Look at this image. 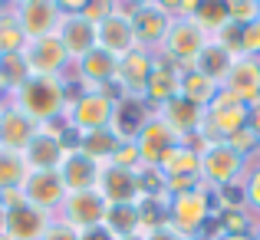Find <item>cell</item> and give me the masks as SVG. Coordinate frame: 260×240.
<instances>
[{
  "mask_svg": "<svg viewBox=\"0 0 260 240\" xmlns=\"http://www.w3.org/2000/svg\"><path fill=\"white\" fill-rule=\"evenodd\" d=\"M10 102L37 125H46L66 112V82L59 76H30L17 92H10Z\"/></svg>",
  "mask_w": 260,
  "mask_h": 240,
  "instance_id": "cell-1",
  "label": "cell"
},
{
  "mask_svg": "<svg viewBox=\"0 0 260 240\" xmlns=\"http://www.w3.org/2000/svg\"><path fill=\"white\" fill-rule=\"evenodd\" d=\"M214 221V191L208 184L188 191V194L168 197V227L178 230L184 240L201 237V230Z\"/></svg>",
  "mask_w": 260,
  "mask_h": 240,
  "instance_id": "cell-2",
  "label": "cell"
},
{
  "mask_svg": "<svg viewBox=\"0 0 260 240\" xmlns=\"http://www.w3.org/2000/svg\"><path fill=\"white\" fill-rule=\"evenodd\" d=\"M247 115H250V109L244 106L237 95H231L228 89H221V92L214 95V102L204 109V122H201L198 139L228 142L231 135H237L241 128H247Z\"/></svg>",
  "mask_w": 260,
  "mask_h": 240,
  "instance_id": "cell-3",
  "label": "cell"
},
{
  "mask_svg": "<svg viewBox=\"0 0 260 240\" xmlns=\"http://www.w3.org/2000/svg\"><path fill=\"white\" fill-rule=\"evenodd\" d=\"M198 155H201V181L211 191L241 181V175L247 171V158L234 152L228 142H204Z\"/></svg>",
  "mask_w": 260,
  "mask_h": 240,
  "instance_id": "cell-4",
  "label": "cell"
},
{
  "mask_svg": "<svg viewBox=\"0 0 260 240\" xmlns=\"http://www.w3.org/2000/svg\"><path fill=\"white\" fill-rule=\"evenodd\" d=\"M208 40L211 37L191 17H172L168 33H165V40H161V50H165V56H161V59L175 63L178 70H188V66L198 59V53L208 46Z\"/></svg>",
  "mask_w": 260,
  "mask_h": 240,
  "instance_id": "cell-5",
  "label": "cell"
},
{
  "mask_svg": "<svg viewBox=\"0 0 260 240\" xmlns=\"http://www.w3.org/2000/svg\"><path fill=\"white\" fill-rule=\"evenodd\" d=\"M112 109H115V99L102 86V89H92V92H79L73 102H66L63 115H66L73 132L86 135V132H95V128H109Z\"/></svg>",
  "mask_w": 260,
  "mask_h": 240,
  "instance_id": "cell-6",
  "label": "cell"
},
{
  "mask_svg": "<svg viewBox=\"0 0 260 240\" xmlns=\"http://www.w3.org/2000/svg\"><path fill=\"white\" fill-rule=\"evenodd\" d=\"M106 211H109V204L102 201V194L92 188V191H73V194H66V201L59 204V211L53 217L70 224V227H76L79 234H83V230L102 227Z\"/></svg>",
  "mask_w": 260,
  "mask_h": 240,
  "instance_id": "cell-7",
  "label": "cell"
},
{
  "mask_svg": "<svg viewBox=\"0 0 260 240\" xmlns=\"http://www.w3.org/2000/svg\"><path fill=\"white\" fill-rule=\"evenodd\" d=\"M53 224V214L33 208V204H13L0 214V230L10 240H43Z\"/></svg>",
  "mask_w": 260,
  "mask_h": 240,
  "instance_id": "cell-8",
  "label": "cell"
},
{
  "mask_svg": "<svg viewBox=\"0 0 260 240\" xmlns=\"http://www.w3.org/2000/svg\"><path fill=\"white\" fill-rule=\"evenodd\" d=\"M132 7L135 4H115V13L109 20H102L95 26V46L106 53H112L115 59L125 56L128 50H135V33H132Z\"/></svg>",
  "mask_w": 260,
  "mask_h": 240,
  "instance_id": "cell-9",
  "label": "cell"
},
{
  "mask_svg": "<svg viewBox=\"0 0 260 240\" xmlns=\"http://www.w3.org/2000/svg\"><path fill=\"white\" fill-rule=\"evenodd\" d=\"M95 191L102 194V201L112 208V204H139L142 191H139V175L128 168H119V164L106 161L99 164V181H95Z\"/></svg>",
  "mask_w": 260,
  "mask_h": 240,
  "instance_id": "cell-10",
  "label": "cell"
},
{
  "mask_svg": "<svg viewBox=\"0 0 260 240\" xmlns=\"http://www.w3.org/2000/svg\"><path fill=\"white\" fill-rule=\"evenodd\" d=\"M23 59H26V66H30V76H59V73L70 66V56H66V50H63L56 33L40 37V40H26Z\"/></svg>",
  "mask_w": 260,
  "mask_h": 240,
  "instance_id": "cell-11",
  "label": "cell"
},
{
  "mask_svg": "<svg viewBox=\"0 0 260 240\" xmlns=\"http://www.w3.org/2000/svg\"><path fill=\"white\" fill-rule=\"evenodd\" d=\"M152 115H155V109L148 106L142 95H119V99H115V109H112V122H109V128L115 132L119 142H135L139 132L148 125Z\"/></svg>",
  "mask_w": 260,
  "mask_h": 240,
  "instance_id": "cell-12",
  "label": "cell"
},
{
  "mask_svg": "<svg viewBox=\"0 0 260 240\" xmlns=\"http://www.w3.org/2000/svg\"><path fill=\"white\" fill-rule=\"evenodd\" d=\"M152 66H155V56L148 50H128L125 56H119L115 63V86H119L122 95H142L145 99V86H148V76H152Z\"/></svg>",
  "mask_w": 260,
  "mask_h": 240,
  "instance_id": "cell-13",
  "label": "cell"
},
{
  "mask_svg": "<svg viewBox=\"0 0 260 240\" xmlns=\"http://www.w3.org/2000/svg\"><path fill=\"white\" fill-rule=\"evenodd\" d=\"M132 33H135V46L139 50H152V46H161L168 33V10L161 4H135L132 7Z\"/></svg>",
  "mask_w": 260,
  "mask_h": 240,
  "instance_id": "cell-14",
  "label": "cell"
},
{
  "mask_svg": "<svg viewBox=\"0 0 260 240\" xmlns=\"http://www.w3.org/2000/svg\"><path fill=\"white\" fill-rule=\"evenodd\" d=\"M20 191H23L26 204L46 211V214L59 211V204L66 201V184L59 178V171H30Z\"/></svg>",
  "mask_w": 260,
  "mask_h": 240,
  "instance_id": "cell-15",
  "label": "cell"
},
{
  "mask_svg": "<svg viewBox=\"0 0 260 240\" xmlns=\"http://www.w3.org/2000/svg\"><path fill=\"white\" fill-rule=\"evenodd\" d=\"M56 37H59V43H63L70 63H79L86 53L95 50V26L89 23L79 10H63V20H59V26H56Z\"/></svg>",
  "mask_w": 260,
  "mask_h": 240,
  "instance_id": "cell-16",
  "label": "cell"
},
{
  "mask_svg": "<svg viewBox=\"0 0 260 240\" xmlns=\"http://www.w3.org/2000/svg\"><path fill=\"white\" fill-rule=\"evenodd\" d=\"M13 13H17L26 40H40V37L56 33L59 20H63V7L50 4V0H23V4L13 7Z\"/></svg>",
  "mask_w": 260,
  "mask_h": 240,
  "instance_id": "cell-17",
  "label": "cell"
},
{
  "mask_svg": "<svg viewBox=\"0 0 260 240\" xmlns=\"http://www.w3.org/2000/svg\"><path fill=\"white\" fill-rule=\"evenodd\" d=\"M37 122L17 109L13 102H0V148L7 152H23L33 139H37Z\"/></svg>",
  "mask_w": 260,
  "mask_h": 240,
  "instance_id": "cell-18",
  "label": "cell"
},
{
  "mask_svg": "<svg viewBox=\"0 0 260 240\" xmlns=\"http://www.w3.org/2000/svg\"><path fill=\"white\" fill-rule=\"evenodd\" d=\"M221 89H228L231 95H237L247 109L260 106V59H250V56L234 59V66H231V73L224 76Z\"/></svg>",
  "mask_w": 260,
  "mask_h": 240,
  "instance_id": "cell-19",
  "label": "cell"
},
{
  "mask_svg": "<svg viewBox=\"0 0 260 240\" xmlns=\"http://www.w3.org/2000/svg\"><path fill=\"white\" fill-rule=\"evenodd\" d=\"M178 135L172 132V128L165 125V122L158 119V112L148 119V125L139 132V139H135V148H139V158H142V164L145 168H158V161L165 158V152L172 145H178Z\"/></svg>",
  "mask_w": 260,
  "mask_h": 240,
  "instance_id": "cell-20",
  "label": "cell"
},
{
  "mask_svg": "<svg viewBox=\"0 0 260 240\" xmlns=\"http://www.w3.org/2000/svg\"><path fill=\"white\" fill-rule=\"evenodd\" d=\"M158 119L165 122V125L172 128L181 142H191V139H198V132H201L204 109H198V106H191L188 99L175 95L172 102H165V106L158 109Z\"/></svg>",
  "mask_w": 260,
  "mask_h": 240,
  "instance_id": "cell-21",
  "label": "cell"
},
{
  "mask_svg": "<svg viewBox=\"0 0 260 240\" xmlns=\"http://www.w3.org/2000/svg\"><path fill=\"white\" fill-rule=\"evenodd\" d=\"M56 171L66 184V194H73V191H92L95 181H99V161H92L89 155L79 152V148L66 152Z\"/></svg>",
  "mask_w": 260,
  "mask_h": 240,
  "instance_id": "cell-22",
  "label": "cell"
},
{
  "mask_svg": "<svg viewBox=\"0 0 260 240\" xmlns=\"http://www.w3.org/2000/svg\"><path fill=\"white\" fill-rule=\"evenodd\" d=\"M178 79H181V70L168 59H155L152 66V76H148V86H145V102L148 106H165L178 95Z\"/></svg>",
  "mask_w": 260,
  "mask_h": 240,
  "instance_id": "cell-23",
  "label": "cell"
},
{
  "mask_svg": "<svg viewBox=\"0 0 260 240\" xmlns=\"http://www.w3.org/2000/svg\"><path fill=\"white\" fill-rule=\"evenodd\" d=\"M115 63H119V59H115L112 53L99 50V46H95L92 53H86V56L76 63V70H79V79H83L86 92H92V89H102V86H109V82L115 79Z\"/></svg>",
  "mask_w": 260,
  "mask_h": 240,
  "instance_id": "cell-24",
  "label": "cell"
},
{
  "mask_svg": "<svg viewBox=\"0 0 260 240\" xmlns=\"http://www.w3.org/2000/svg\"><path fill=\"white\" fill-rule=\"evenodd\" d=\"M63 155H66L63 142L53 139V135H43L40 128H37V139L23 148V158L30 164V171H56Z\"/></svg>",
  "mask_w": 260,
  "mask_h": 240,
  "instance_id": "cell-25",
  "label": "cell"
},
{
  "mask_svg": "<svg viewBox=\"0 0 260 240\" xmlns=\"http://www.w3.org/2000/svg\"><path fill=\"white\" fill-rule=\"evenodd\" d=\"M158 171L165 178H184V175H201V155L194 145L178 142L165 152V158L158 161Z\"/></svg>",
  "mask_w": 260,
  "mask_h": 240,
  "instance_id": "cell-26",
  "label": "cell"
},
{
  "mask_svg": "<svg viewBox=\"0 0 260 240\" xmlns=\"http://www.w3.org/2000/svg\"><path fill=\"white\" fill-rule=\"evenodd\" d=\"M217 92H221V86H217V82L204 79L201 73H194L191 66H188V70H181V79H178V95H181V99H188L191 106L208 109L211 102H214Z\"/></svg>",
  "mask_w": 260,
  "mask_h": 240,
  "instance_id": "cell-27",
  "label": "cell"
},
{
  "mask_svg": "<svg viewBox=\"0 0 260 240\" xmlns=\"http://www.w3.org/2000/svg\"><path fill=\"white\" fill-rule=\"evenodd\" d=\"M231 66H234L231 53H224L221 46L214 43V40H208V46H204V50L198 53V59L191 63V70H194V73H201L204 79H211V82H217V86H221L224 76L231 73Z\"/></svg>",
  "mask_w": 260,
  "mask_h": 240,
  "instance_id": "cell-28",
  "label": "cell"
},
{
  "mask_svg": "<svg viewBox=\"0 0 260 240\" xmlns=\"http://www.w3.org/2000/svg\"><path fill=\"white\" fill-rule=\"evenodd\" d=\"M102 227L112 234V240L139 237V204H112V208L106 211Z\"/></svg>",
  "mask_w": 260,
  "mask_h": 240,
  "instance_id": "cell-29",
  "label": "cell"
},
{
  "mask_svg": "<svg viewBox=\"0 0 260 240\" xmlns=\"http://www.w3.org/2000/svg\"><path fill=\"white\" fill-rule=\"evenodd\" d=\"M119 145H122V142L115 139V132H112V128H95V132L79 135V152L89 155V158H92V161H99V164H106L109 158H112Z\"/></svg>",
  "mask_w": 260,
  "mask_h": 240,
  "instance_id": "cell-30",
  "label": "cell"
},
{
  "mask_svg": "<svg viewBox=\"0 0 260 240\" xmlns=\"http://www.w3.org/2000/svg\"><path fill=\"white\" fill-rule=\"evenodd\" d=\"M26 175H30V164H26L23 152H7V148H0V191L23 188Z\"/></svg>",
  "mask_w": 260,
  "mask_h": 240,
  "instance_id": "cell-31",
  "label": "cell"
},
{
  "mask_svg": "<svg viewBox=\"0 0 260 240\" xmlns=\"http://www.w3.org/2000/svg\"><path fill=\"white\" fill-rule=\"evenodd\" d=\"M26 46V33L20 26L13 7H0V56L7 53H23Z\"/></svg>",
  "mask_w": 260,
  "mask_h": 240,
  "instance_id": "cell-32",
  "label": "cell"
},
{
  "mask_svg": "<svg viewBox=\"0 0 260 240\" xmlns=\"http://www.w3.org/2000/svg\"><path fill=\"white\" fill-rule=\"evenodd\" d=\"M191 20H194L198 26H201L208 37H214L221 26H228L231 23V17H228V4H211V0H198V7H194V13H191Z\"/></svg>",
  "mask_w": 260,
  "mask_h": 240,
  "instance_id": "cell-33",
  "label": "cell"
},
{
  "mask_svg": "<svg viewBox=\"0 0 260 240\" xmlns=\"http://www.w3.org/2000/svg\"><path fill=\"white\" fill-rule=\"evenodd\" d=\"M214 224L221 234H250L254 230V217L247 214V208H217Z\"/></svg>",
  "mask_w": 260,
  "mask_h": 240,
  "instance_id": "cell-34",
  "label": "cell"
},
{
  "mask_svg": "<svg viewBox=\"0 0 260 240\" xmlns=\"http://www.w3.org/2000/svg\"><path fill=\"white\" fill-rule=\"evenodd\" d=\"M0 76H4L10 92H17V89L30 79V66H26L23 53H7V56H0Z\"/></svg>",
  "mask_w": 260,
  "mask_h": 240,
  "instance_id": "cell-35",
  "label": "cell"
},
{
  "mask_svg": "<svg viewBox=\"0 0 260 240\" xmlns=\"http://www.w3.org/2000/svg\"><path fill=\"white\" fill-rule=\"evenodd\" d=\"M228 17H231V23L247 26V23H254V20L260 17V4H250V0H231L228 4Z\"/></svg>",
  "mask_w": 260,
  "mask_h": 240,
  "instance_id": "cell-36",
  "label": "cell"
},
{
  "mask_svg": "<svg viewBox=\"0 0 260 240\" xmlns=\"http://www.w3.org/2000/svg\"><path fill=\"white\" fill-rule=\"evenodd\" d=\"M79 13H83V17H86L92 26H99L102 20H109V17L115 13V4H112V0H83Z\"/></svg>",
  "mask_w": 260,
  "mask_h": 240,
  "instance_id": "cell-37",
  "label": "cell"
},
{
  "mask_svg": "<svg viewBox=\"0 0 260 240\" xmlns=\"http://www.w3.org/2000/svg\"><path fill=\"white\" fill-rule=\"evenodd\" d=\"M112 164H119V168H128V171H135L142 164V158H139V148H135V142H122L119 148H115V155L109 158Z\"/></svg>",
  "mask_w": 260,
  "mask_h": 240,
  "instance_id": "cell-38",
  "label": "cell"
},
{
  "mask_svg": "<svg viewBox=\"0 0 260 240\" xmlns=\"http://www.w3.org/2000/svg\"><path fill=\"white\" fill-rule=\"evenodd\" d=\"M228 145L234 148V152H241L244 158H250V152H254V148L260 145V139H257L254 132H250V128H241L237 135H231V139H228Z\"/></svg>",
  "mask_w": 260,
  "mask_h": 240,
  "instance_id": "cell-39",
  "label": "cell"
},
{
  "mask_svg": "<svg viewBox=\"0 0 260 240\" xmlns=\"http://www.w3.org/2000/svg\"><path fill=\"white\" fill-rule=\"evenodd\" d=\"M244 56L260 59V17L244 26Z\"/></svg>",
  "mask_w": 260,
  "mask_h": 240,
  "instance_id": "cell-40",
  "label": "cell"
},
{
  "mask_svg": "<svg viewBox=\"0 0 260 240\" xmlns=\"http://www.w3.org/2000/svg\"><path fill=\"white\" fill-rule=\"evenodd\" d=\"M244 201H247V208L260 211V164H257V168H250L247 181H244Z\"/></svg>",
  "mask_w": 260,
  "mask_h": 240,
  "instance_id": "cell-41",
  "label": "cell"
},
{
  "mask_svg": "<svg viewBox=\"0 0 260 240\" xmlns=\"http://www.w3.org/2000/svg\"><path fill=\"white\" fill-rule=\"evenodd\" d=\"M43 240H83V234H79L76 227H70V224H63V221L53 217V224H50V230H46Z\"/></svg>",
  "mask_w": 260,
  "mask_h": 240,
  "instance_id": "cell-42",
  "label": "cell"
},
{
  "mask_svg": "<svg viewBox=\"0 0 260 240\" xmlns=\"http://www.w3.org/2000/svg\"><path fill=\"white\" fill-rule=\"evenodd\" d=\"M142 240H184V237H181L178 230H172V227L165 224V227H158V230H148V234L142 237Z\"/></svg>",
  "mask_w": 260,
  "mask_h": 240,
  "instance_id": "cell-43",
  "label": "cell"
},
{
  "mask_svg": "<svg viewBox=\"0 0 260 240\" xmlns=\"http://www.w3.org/2000/svg\"><path fill=\"white\" fill-rule=\"evenodd\" d=\"M247 128H250V132H254L257 139H260V106L250 109V115H247Z\"/></svg>",
  "mask_w": 260,
  "mask_h": 240,
  "instance_id": "cell-44",
  "label": "cell"
},
{
  "mask_svg": "<svg viewBox=\"0 0 260 240\" xmlns=\"http://www.w3.org/2000/svg\"><path fill=\"white\" fill-rule=\"evenodd\" d=\"M83 240H112L106 227H92V230H83Z\"/></svg>",
  "mask_w": 260,
  "mask_h": 240,
  "instance_id": "cell-45",
  "label": "cell"
},
{
  "mask_svg": "<svg viewBox=\"0 0 260 240\" xmlns=\"http://www.w3.org/2000/svg\"><path fill=\"white\" fill-rule=\"evenodd\" d=\"M211 240H254V237H250V234H217Z\"/></svg>",
  "mask_w": 260,
  "mask_h": 240,
  "instance_id": "cell-46",
  "label": "cell"
},
{
  "mask_svg": "<svg viewBox=\"0 0 260 240\" xmlns=\"http://www.w3.org/2000/svg\"><path fill=\"white\" fill-rule=\"evenodd\" d=\"M7 95H10V89H7V82H4V76H0V102H4Z\"/></svg>",
  "mask_w": 260,
  "mask_h": 240,
  "instance_id": "cell-47",
  "label": "cell"
},
{
  "mask_svg": "<svg viewBox=\"0 0 260 240\" xmlns=\"http://www.w3.org/2000/svg\"><path fill=\"white\" fill-rule=\"evenodd\" d=\"M250 237H254V240H260V227H257V230H250Z\"/></svg>",
  "mask_w": 260,
  "mask_h": 240,
  "instance_id": "cell-48",
  "label": "cell"
},
{
  "mask_svg": "<svg viewBox=\"0 0 260 240\" xmlns=\"http://www.w3.org/2000/svg\"><path fill=\"white\" fill-rule=\"evenodd\" d=\"M0 240H10V237H7V234H4V230H0Z\"/></svg>",
  "mask_w": 260,
  "mask_h": 240,
  "instance_id": "cell-49",
  "label": "cell"
},
{
  "mask_svg": "<svg viewBox=\"0 0 260 240\" xmlns=\"http://www.w3.org/2000/svg\"><path fill=\"white\" fill-rule=\"evenodd\" d=\"M194 240H208V237H194Z\"/></svg>",
  "mask_w": 260,
  "mask_h": 240,
  "instance_id": "cell-50",
  "label": "cell"
},
{
  "mask_svg": "<svg viewBox=\"0 0 260 240\" xmlns=\"http://www.w3.org/2000/svg\"><path fill=\"white\" fill-rule=\"evenodd\" d=\"M128 240H135V237H128Z\"/></svg>",
  "mask_w": 260,
  "mask_h": 240,
  "instance_id": "cell-51",
  "label": "cell"
}]
</instances>
